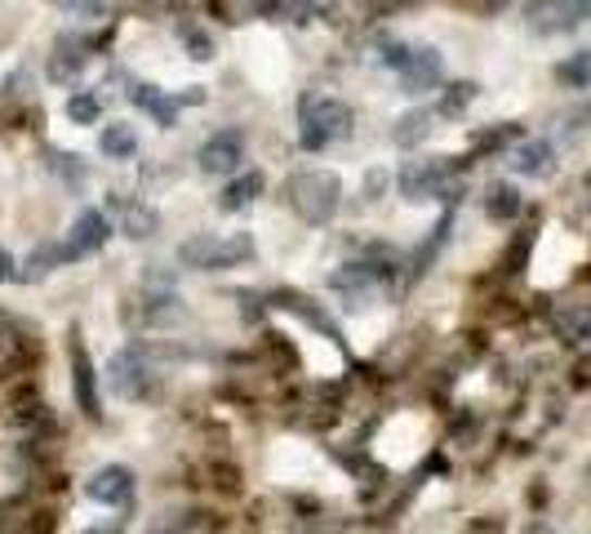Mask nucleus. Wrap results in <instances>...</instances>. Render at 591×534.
<instances>
[{
	"mask_svg": "<svg viewBox=\"0 0 591 534\" xmlns=\"http://www.w3.org/2000/svg\"><path fill=\"white\" fill-rule=\"evenodd\" d=\"M352 129H356V116L342 99H316L303 108V148L307 152H320L329 142L352 138Z\"/></svg>",
	"mask_w": 591,
	"mask_h": 534,
	"instance_id": "obj_4",
	"label": "nucleus"
},
{
	"mask_svg": "<svg viewBox=\"0 0 591 534\" xmlns=\"http://www.w3.org/2000/svg\"><path fill=\"white\" fill-rule=\"evenodd\" d=\"M108 383L121 401H138L152 393V370H147V361L138 352H116L108 365Z\"/></svg>",
	"mask_w": 591,
	"mask_h": 534,
	"instance_id": "obj_6",
	"label": "nucleus"
},
{
	"mask_svg": "<svg viewBox=\"0 0 591 534\" xmlns=\"http://www.w3.org/2000/svg\"><path fill=\"white\" fill-rule=\"evenodd\" d=\"M489 5H494V10H503V5H507V0H489Z\"/></svg>",
	"mask_w": 591,
	"mask_h": 534,
	"instance_id": "obj_30",
	"label": "nucleus"
},
{
	"mask_svg": "<svg viewBox=\"0 0 591 534\" xmlns=\"http://www.w3.org/2000/svg\"><path fill=\"white\" fill-rule=\"evenodd\" d=\"M463 191L454 165L445 157H423V161H405L401 170V197L410 206H423V201H454Z\"/></svg>",
	"mask_w": 591,
	"mask_h": 534,
	"instance_id": "obj_3",
	"label": "nucleus"
},
{
	"mask_svg": "<svg viewBox=\"0 0 591 534\" xmlns=\"http://www.w3.org/2000/svg\"><path fill=\"white\" fill-rule=\"evenodd\" d=\"M108 236H112V223L103 210H85L76 219V227L67 232V246H63V259H89L108 246Z\"/></svg>",
	"mask_w": 591,
	"mask_h": 534,
	"instance_id": "obj_7",
	"label": "nucleus"
},
{
	"mask_svg": "<svg viewBox=\"0 0 591 534\" xmlns=\"http://www.w3.org/2000/svg\"><path fill=\"white\" fill-rule=\"evenodd\" d=\"M440 76H445V59H440L436 50H410V59H405V67H401V85H405V94H423V89H431V85H440Z\"/></svg>",
	"mask_w": 591,
	"mask_h": 534,
	"instance_id": "obj_10",
	"label": "nucleus"
},
{
	"mask_svg": "<svg viewBox=\"0 0 591 534\" xmlns=\"http://www.w3.org/2000/svg\"><path fill=\"white\" fill-rule=\"evenodd\" d=\"M59 263H67V259H63V246H40V250L27 259V272H23V281H45V276L54 272Z\"/></svg>",
	"mask_w": 591,
	"mask_h": 534,
	"instance_id": "obj_23",
	"label": "nucleus"
},
{
	"mask_svg": "<svg viewBox=\"0 0 591 534\" xmlns=\"http://www.w3.org/2000/svg\"><path fill=\"white\" fill-rule=\"evenodd\" d=\"M156 227H161V219H156V210H152V206H129V210H125V219H121V232H125V236H134V240L156 236Z\"/></svg>",
	"mask_w": 591,
	"mask_h": 534,
	"instance_id": "obj_21",
	"label": "nucleus"
},
{
	"mask_svg": "<svg viewBox=\"0 0 591 534\" xmlns=\"http://www.w3.org/2000/svg\"><path fill=\"white\" fill-rule=\"evenodd\" d=\"M556 334L565 344H587L591 338V308H565L556 312Z\"/></svg>",
	"mask_w": 591,
	"mask_h": 534,
	"instance_id": "obj_19",
	"label": "nucleus"
},
{
	"mask_svg": "<svg viewBox=\"0 0 591 534\" xmlns=\"http://www.w3.org/2000/svg\"><path fill=\"white\" fill-rule=\"evenodd\" d=\"M85 495H89L93 504H103V508H121V504H129V495H134V472L121 468V463L98 468V472L85 481Z\"/></svg>",
	"mask_w": 591,
	"mask_h": 534,
	"instance_id": "obj_9",
	"label": "nucleus"
},
{
	"mask_svg": "<svg viewBox=\"0 0 591 534\" xmlns=\"http://www.w3.org/2000/svg\"><path fill=\"white\" fill-rule=\"evenodd\" d=\"M67 116L76 125H98V116H103V103L93 99V94H72L67 99Z\"/></svg>",
	"mask_w": 591,
	"mask_h": 534,
	"instance_id": "obj_24",
	"label": "nucleus"
},
{
	"mask_svg": "<svg viewBox=\"0 0 591 534\" xmlns=\"http://www.w3.org/2000/svg\"><path fill=\"white\" fill-rule=\"evenodd\" d=\"M254 259V236L250 232H231V236H191L178 246V263L191 272H227Z\"/></svg>",
	"mask_w": 591,
	"mask_h": 534,
	"instance_id": "obj_1",
	"label": "nucleus"
},
{
	"mask_svg": "<svg viewBox=\"0 0 591 534\" xmlns=\"http://www.w3.org/2000/svg\"><path fill=\"white\" fill-rule=\"evenodd\" d=\"M263 187H267V178L259 174V170H250L244 178H236V183H227V191H223V210H250L259 197H263Z\"/></svg>",
	"mask_w": 591,
	"mask_h": 534,
	"instance_id": "obj_15",
	"label": "nucleus"
},
{
	"mask_svg": "<svg viewBox=\"0 0 591 534\" xmlns=\"http://www.w3.org/2000/svg\"><path fill=\"white\" fill-rule=\"evenodd\" d=\"M196 161H201L205 174H231L240 161H244V138L236 129H218L201 142V152H196Z\"/></svg>",
	"mask_w": 591,
	"mask_h": 534,
	"instance_id": "obj_8",
	"label": "nucleus"
},
{
	"mask_svg": "<svg viewBox=\"0 0 591 534\" xmlns=\"http://www.w3.org/2000/svg\"><path fill=\"white\" fill-rule=\"evenodd\" d=\"M485 210H489V219H499V223L516 219L520 214V191L512 183H494L485 191Z\"/></svg>",
	"mask_w": 591,
	"mask_h": 534,
	"instance_id": "obj_18",
	"label": "nucleus"
},
{
	"mask_svg": "<svg viewBox=\"0 0 591 534\" xmlns=\"http://www.w3.org/2000/svg\"><path fill=\"white\" fill-rule=\"evenodd\" d=\"M471 99H476V85H471V80L450 85V94H445V103H440V112H445V116H458V112H463Z\"/></svg>",
	"mask_w": 591,
	"mask_h": 534,
	"instance_id": "obj_26",
	"label": "nucleus"
},
{
	"mask_svg": "<svg viewBox=\"0 0 591 534\" xmlns=\"http://www.w3.org/2000/svg\"><path fill=\"white\" fill-rule=\"evenodd\" d=\"M587 18H591V0H529V5H525V23L538 36L574 32Z\"/></svg>",
	"mask_w": 591,
	"mask_h": 534,
	"instance_id": "obj_5",
	"label": "nucleus"
},
{
	"mask_svg": "<svg viewBox=\"0 0 591 534\" xmlns=\"http://www.w3.org/2000/svg\"><path fill=\"white\" fill-rule=\"evenodd\" d=\"M316 5L320 0H259V10L267 14V18H280V23H307L312 14H316Z\"/></svg>",
	"mask_w": 591,
	"mask_h": 534,
	"instance_id": "obj_17",
	"label": "nucleus"
},
{
	"mask_svg": "<svg viewBox=\"0 0 591 534\" xmlns=\"http://www.w3.org/2000/svg\"><path fill=\"white\" fill-rule=\"evenodd\" d=\"M85 63H89V54H85V40L63 36V40L54 45V59H49V80L67 85V80H76V76H80V67H85Z\"/></svg>",
	"mask_w": 591,
	"mask_h": 534,
	"instance_id": "obj_14",
	"label": "nucleus"
},
{
	"mask_svg": "<svg viewBox=\"0 0 591 534\" xmlns=\"http://www.w3.org/2000/svg\"><path fill=\"white\" fill-rule=\"evenodd\" d=\"M289 206L303 223H329L342 206V183L334 170H303L289 178Z\"/></svg>",
	"mask_w": 591,
	"mask_h": 534,
	"instance_id": "obj_2",
	"label": "nucleus"
},
{
	"mask_svg": "<svg viewBox=\"0 0 591 534\" xmlns=\"http://www.w3.org/2000/svg\"><path fill=\"white\" fill-rule=\"evenodd\" d=\"M54 5L67 14H80V18H108L116 0H54Z\"/></svg>",
	"mask_w": 591,
	"mask_h": 534,
	"instance_id": "obj_25",
	"label": "nucleus"
},
{
	"mask_svg": "<svg viewBox=\"0 0 591 534\" xmlns=\"http://www.w3.org/2000/svg\"><path fill=\"white\" fill-rule=\"evenodd\" d=\"M183 40H187V54H191L196 63H210V59H214V40H210L205 32H187Z\"/></svg>",
	"mask_w": 591,
	"mask_h": 534,
	"instance_id": "obj_27",
	"label": "nucleus"
},
{
	"mask_svg": "<svg viewBox=\"0 0 591 534\" xmlns=\"http://www.w3.org/2000/svg\"><path fill=\"white\" fill-rule=\"evenodd\" d=\"M556 76H561V85H569V89H587V85H591V50L565 59V63L556 67Z\"/></svg>",
	"mask_w": 591,
	"mask_h": 534,
	"instance_id": "obj_22",
	"label": "nucleus"
},
{
	"mask_svg": "<svg viewBox=\"0 0 591 534\" xmlns=\"http://www.w3.org/2000/svg\"><path fill=\"white\" fill-rule=\"evenodd\" d=\"M512 170L525 174V178H552L556 174V148L543 138H529L512 152Z\"/></svg>",
	"mask_w": 591,
	"mask_h": 534,
	"instance_id": "obj_11",
	"label": "nucleus"
},
{
	"mask_svg": "<svg viewBox=\"0 0 591 534\" xmlns=\"http://www.w3.org/2000/svg\"><path fill=\"white\" fill-rule=\"evenodd\" d=\"M93 361H89V352H85V344L80 338H72V383H76V401H80V410L89 414V419H98L103 410H98V387H93Z\"/></svg>",
	"mask_w": 591,
	"mask_h": 534,
	"instance_id": "obj_12",
	"label": "nucleus"
},
{
	"mask_svg": "<svg viewBox=\"0 0 591 534\" xmlns=\"http://www.w3.org/2000/svg\"><path fill=\"white\" fill-rule=\"evenodd\" d=\"M405 59H410V45H401V40H387V45H382V63H387V67H397V72H401V67H405Z\"/></svg>",
	"mask_w": 591,
	"mask_h": 534,
	"instance_id": "obj_28",
	"label": "nucleus"
},
{
	"mask_svg": "<svg viewBox=\"0 0 591 534\" xmlns=\"http://www.w3.org/2000/svg\"><path fill=\"white\" fill-rule=\"evenodd\" d=\"M98 148H103V157H112V161H129L134 152H138V134H134V125H103V134H98Z\"/></svg>",
	"mask_w": 591,
	"mask_h": 534,
	"instance_id": "obj_16",
	"label": "nucleus"
},
{
	"mask_svg": "<svg viewBox=\"0 0 591 534\" xmlns=\"http://www.w3.org/2000/svg\"><path fill=\"white\" fill-rule=\"evenodd\" d=\"M431 121H436V112H427V108H418V112H410V116H401V125H397V138L401 148H414V142H423L427 134H431Z\"/></svg>",
	"mask_w": 591,
	"mask_h": 534,
	"instance_id": "obj_20",
	"label": "nucleus"
},
{
	"mask_svg": "<svg viewBox=\"0 0 591 534\" xmlns=\"http://www.w3.org/2000/svg\"><path fill=\"white\" fill-rule=\"evenodd\" d=\"M18 272H14V259L5 254V250H0V285H5V281H14Z\"/></svg>",
	"mask_w": 591,
	"mask_h": 534,
	"instance_id": "obj_29",
	"label": "nucleus"
},
{
	"mask_svg": "<svg viewBox=\"0 0 591 534\" xmlns=\"http://www.w3.org/2000/svg\"><path fill=\"white\" fill-rule=\"evenodd\" d=\"M129 103H134V108H142V112H152V116H156V125H165V129L178 121V103L169 99V94H165L161 85L134 80V85H129Z\"/></svg>",
	"mask_w": 591,
	"mask_h": 534,
	"instance_id": "obj_13",
	"label": "nucleus"
}]
</instances>
